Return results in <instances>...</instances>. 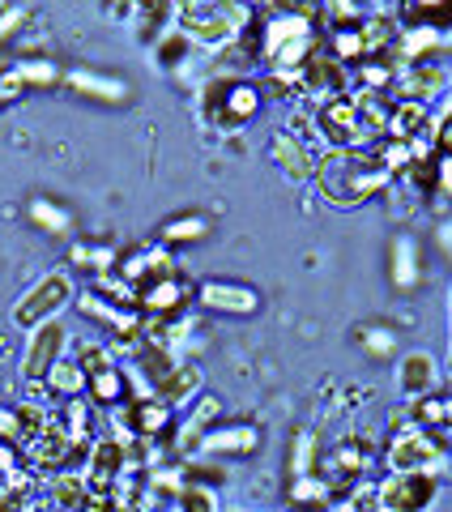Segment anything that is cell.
<instances>
[{
	"mask_svg": "<svg viewBox=\"0 0 452 512\" xmlns=\"http://www.w3.org/2000/svg\"><path fill=\"white\" fill-rule=\"evenodd\" d=\"M47 393H52V402H69V397H86V372L82 363H77L73 355H64L52 376H47Z\"/></svg>",
	"mask_w": 452,
	"mask_h": 512,
	"instance_id": "f546056e",
	"label": "cell"
},
{
	"mask_svg": "<svg viewBox=\"0 0 452 512\" xmlns=\"http://www.w3.org/2000/svg\"><path fill=\"white\" fill-rule=\"evenodd\" d=\"M209 235V218L205 214H180V218H171V222H163V231H158V244L163 248H184V244H197V239H205Z\"/></svg>",
	"mask_w": 452,
	"mask_h": 512,
	"instance_id": "4dcf8cb0",
	"label": "cell"
},
{
	"mask_svg": "<svg viewBox=\"0 0 452 512\" xmlns=\"http://www.w3.org/2000/svg\"><path fill=\"white\" fill-rule=\"evenodd\" d=\"M252 22H256V9L231 5V0H192V5H175V30H184L192 39V47H205V52L231 47Z\"/></svg>",
	"mask_w": 452,
	"mask_h": 512,
	"instance_id": "7a4b0ae2",
	"label": "cell"
},
{
	"mask_svg": "<svg viewBox=\"0 0 452 512\" xmlns=\"http://www.w3.org/2000/svg\"><path fill=\"white\" fill-rule=\"evenodd\" d=\"M389 282L397 295H414L423 286V244L414 235H393L389 244Z\"/></svg>",
	"mask_w": 452,
	"mask_h": 512,
	"instance_id": "d6986e66",
	"label": "cell"
},
{
	"mask_svg": "<svg viewBox=\"0 0 452 512\" xmlns=\"http://www.w3.org/2000/svg\"><path fill=\"white\" fill-rule=\"evenodd\" d=\"M86 483L94 495H107L120 487V478L128 474V457H124V440L120 436H99L90 444V457H86Z\"/></svg>",
	"mask_w": 452,
	"mask_h": 512,
	"instance_id": "7c38bea8",
	"label": "cell"
},
{
	"mask_svg": "<svg viewBox=\"0 0 452 512\" xmlns=\"http://www.w3.org/2000/svg\"><path fill=\"white\" fill-rule=\"evenodd\" d=\"M192 419H201L205 427L222 423V402H218V397H201V402H197V410H192Z\"/></svg>",
	"mask_w": 452,
	"mask_h": 512,
	"instance_id": "ee69618b",
	"label": "cell"
},
{
	"mask_svg": "<svg viewBox=\"0 0 452 512\" xmlns=\"http://www.w3.org/2000/svg\"><path fill=\"white\" fill-rule=\"evenodd\" d=\"M197 303L222 316H252V312H261V291L235 278H209L197 286Z\"/></svg>",
	"mask_w": 452,
	"mask_h": 512,
	"instance_id": "4fadbf2b",
	"label": "cell"
},
{
	"mask_svg": "<svg viewBox=\"0 0 452 512\" xmlns=\"http://www.w3.org/2000/svg\"><path fill=\"white\" fill-rule=\"evenodd\" d=\"M226 512H244V508H226Z\"/></svg>",
	"mask_w": 452,
	"mask_h": 512,
	"instance_id": "c3c4849f",
	"label": "cell"
},
{
	"mask_svg": "<svg viewBox=\"0 0 452 512\" xmlns=\"http://www.w3.org/2000/svg\"><path fill=\"white\" fill-rule=\"evenodd\" d=\"M180 470H184V483H197V487H222L226 478H231V470H226V461L218 457H209V453H197V457H188L180 461Z\"/></svg>",
	"mask_w": 452,
	"mask_h": 512,
	"instance_id": "836d02e7",
	"label": "cell"
},
{
	"mask_svg": "<svg viewBox=\"0 0 452 512\" xmlns=\"http://www.w3.org/2000/svg\"><path fill=\"white\" fill-rule=\"evenodd\" d=\"M384 466L389 474H435L444 478L452 470V453L448 444L440 440V431L431 427H406V431H393L389 440H384Z\"/></svg>",
	"mask_w": 452,
	"mask_h": 512,
	"instance_id": "277c9868",
	"label": "cell"
},
{
	"mask_svg": "<svg viewBox=\"0 0 452 512\" xmlns=\"http://www.w3.org/2000/svg\"><path fill=\"white\" fill-rule=\"evenodd\" d=\"M410 414H414L418 427L444 431V402H440V393H427V397H418V402H410Z\"/></svg>",
	"mask_w": 452,
	"mask_h": 512,
	"instance_id": "f35d334b",
	"label": "cell"
},
{
	"mask_svg": "<svg viewBox=\"0 0 452 512\" xmlns=\"http://www.w3.org/2000/svg\"><path fill=\"white\" fill-rule=\"evenodd\" d=\"M201 363H192V359H180L171 367V372L154 384V397H163V402L171 410H180V406H192V397L201 393Z\"/></svg>",
	"mask_w": 452,
	"mask_h": 512,
	"instance_id": "7402d4cb",
	"label": "cell"
},
{
	"mask_svg": "<svg viewBox=\"0 0 452 512\" xmlns=\"http://www.w3.org/2000/svg\"><path fill=\"white\" fill-rule=\"evenodd\" d=\"M261 86L252 77H209L197 94L201 116L226 137H239L244 128L261 116Z\"/></svg>",
	"mask_w": 452,
	"mask_h": 512,
	"instance_id": "3957f363",
	"label": "cell"
},
{
	"mask_svg": "<svg viewBox=\"0 0 452 512\" xmlns=\"http://www.w3.org/2000/svg\"><path fill=\"white\" fill-rule=\"evenodd\" d=\"M440 402H444V427H452V393H440Z\"/></svg>",
	"mask_w": 452,
	"mask_h": 512,
	"instance_id": "bcb514c9",
	"label": "cell"
},
{
	"mask_svg": "<svg viewBox=\"0 0 452 512\" xmlns=\"http://www.w3.org/2000/svg\"><path fill=\"white\" fill-rule=\"evenodd\" d=\"M111 419V436L120 440H163L167 431L175 427V410L154 393H141V397H128L120 410L107 414Z\"/></svg>",
	"mask_w": 452,
	"mask_h": 512,
	"instance_id": "8992f818",
	"label": "cell"
},
{
	"mask_svg": "<svg viewBox=\"0 0 452 512\" xmlns=\"http://www.w3.org/2000/svg\"><path fill=\"white\" fill-rule=\"evenodd\" d=\"M320 453H325V444L312 427H299L295 436H290V457H286V474L290 478H303V474H320Z\"/></svg>",
	"mask_w": 452,
	"mask_h": 512,
	"instance_id": "4316f807",
	"label": "cell"
},
{
	"mask_svg": "<svg viewBox=\"0 0 452 512\" xmlns=\"http://www.w3.org/2000/svg\"><path fill=\"white\" fill-rule=\"evenodd\" d=\"M431 201L452 205V158H440V167H435V192H431Z\"/></svg>",
	"mask_w": 452,
	"mask_h": 512,
	"instance_id": "b9f144b4",
	"label": "cell"
},
{
	"mask_svg": "<svg viewBox=\"0 0 452 512\" xmlns=\"http://www.w3.org/2000/svg\"><path fill=\"white\" fill-rule=\"evenodd\" d=\"M299 86H303V103H325V99H333V94H346L350 90V69L342 60H333L325 47L303 64L299 69Z\"/></svg>",
	"mask_w": 452,
	"mask_h": 512,
	"instance_id": "8fae6325",
	"label": "cell"
},
{
	"mask_svg": "<svg viewBox=\"0 0 452 512\" xmlns=\"http://www.w3.org/2000/svg\"><path fill=\"white\" fill-rule=\"evenodd\" d=\"M26 22H30L26 5H0V47H5L13 35H22Z\"/></svg>",
	"mask_w": 452,
	"mask_h": 512,
	"instance_id": "ab89813d",
	"label": "cell"
},
{
	"mask_svg": "<svg viewBox=\"0 0 452 512\" xmlns=\"http://www.w3.org/2000/svg\"><path fill=\"white\" fill-rule=\"evenodd\" d=\"M342 508L346 512H380V487H376V478H363V483H354L346 491Z\"/></svg>",
	"mask_w": 452,
	"mask_h": 512,
	"instance_id": "74e56055",
	"label": "cell"
},
{
	"mask_svg": "<svg viewBox=\"0 0 452 512\" xmlns=\"http://www.w3.org/2000/svg\"><path fill=\"white\" fill-rule=\"evenodd\" d=\"M150 47H154V64H158V69H167V73H184V69H188V60L197 56L192 39L184 35V30H175V26H171L158 43H150Z\"/></svg>",
	"mask_w": 452,
	"mask_h": 512,
	"instance_id": "83f0119b",
	"label": "cell"
},
{
	"mask_svg": "<svg viewBox=\"0 0 452 512\" xmlns=\"http://www.w3.org/2000/svg\"><path fill=\"white\" fill-rule=\"evenodd\" d=\"M26 218L35 222L39 231H47V235H56V239H69L73 235V218H69V210L64 205H56V201H47V197H35L26 205Z\"/></svg>",
	"mask_w": 452,
	"mask_h": 512,
	"instance_id": "1f68e13d",
	"label": "cell"
},
{
	"mask_svg": "<svg viewBox=\"0 0 452 512\" xmlns=\"http://www.w3.org/2000/svg\"><path fill=\"white\" fill-rule=\"evenodd\" d=\"M286 500L295 512H312V508H329V504H342L337 491L325 474H303V478H290L286 487Z\"/></svg>",
	"mask_w": 452,
	"mask_h": 512,
	"instance_id": "d4e9b609",
	"label": "cell"
},
{
	"mask_svg": "<svg viewBox=\"0 0 452 512\" xmlns=\"http://www.w3.org/2000/svg\"><path fill=\"white\" fill-rule=\"evenodd\" d=\"M73 303H77V312H82L86 320H99V325H107V329H120V325H124V316H128V308H120V303H111L103 291H94V286H90V291L77 295Z\"/></svg>",
	"mask_w": 452,
	"mask_h": 512,
	"instance_id": "d6a6232c",
	"label": "cell"
},
{
	"mask_svg": "<svg viewBox=\"0 0 452 512\" xmlns=\"http://www.w3.org/2000/svg\"><path fill=\"white\" fill-rule=\"evenodd\" d=\"M397 99H410V103H435L440 94L448 90V64L435 56V60H418V64H406V69L397 73Z\"/></svg>",
	"mask_w": 452,
	"mask_h": 512,
	"instance_id": "9a60e30c",
	"label": "cell"
},
{
	"mask_svg": "<svg viewBox=\"0 0 452 512\" xmlns=\"http://www.w3.org/2000/svg\"><path fill=\"white\" fill-rule=\"evenodd\" d=\"M56 423L69 431V440L73 444H82V448H90L94 440V427H99V419H94V406H90V397H69V402H60V410H56Z\"/></svg>",
	"mask_w": 452,
	"mask_h": 512,
	"instance_id": "484cf974",
	"label": "cell"
},
{
	"mask_svg": "<svg viewBox=\"0 0 452 512\" xmlns=\"http://www.w3.org/2000/svg\"><path fill=\"white\" fill-rule=\"evenodd\" d=\"M354 338H359L363 355H371V359H393L397 346H401V333L393 325H363Z\"/></svg>",
	"mask_w": 452,
	"mask_h": 512,
	"instance_id": "d590c367",
	"label": "cell"
},
{
	"mask_svg": "<svg viewBox=\"0 0 452 512\" xmlns=\"http://www.w3.org/2000/svg\"><path fill=\"white\" fill-rule=\"evenodd\" d=\"M312 512H346L342 504H329V508H312Z\"/></svg>",
	"mask_w": 452,
	"mask_h": 512,
	"instance_id": "7dc6e473",
	"label": "cell"
},
{
	"mask_svg": "<svg viewBox=\"0 0 452 512\" xmlns=\"http://www.w3.org/2000/svg\"><path fill=\"white\" fill-rule=\"evenodd\" d=\"M69 329L60 325V320H47V325L30 329L26 342H22V359H18V376L22 384H47L52 376V367L69 355Z\"/></svg>",
	"mask_w": 452,
	"mask_h": 512,
	"instance_id": "52a82bcc",
	"label": "cell"
},
{
	"mask_svg": "<svg viewBox=\"0 0 452 512\" xmlns=\"http://www.w3.org/2000/svg\"><path fill=\"white\" fill-rule=\"evenodd\" d=\"M435 244H440V248L452 256V218H444V222H440V231H435Z\"/></svg>",
	"mask_w": 452,
	"mask_h": 512,
	"instance_id": "f6af8a7d",
	"label": "cell"
},
{
	"mask_svg": "<svg viewBox=\"0 0 452 512\" xmlns=\"http://www.w3.org/2000/svg\"><path fill=\"white\" fill-rule=\"evenodd\" d=\"M86 397H90L94 410H107V414L120 410L128 397H133V376H128L120 363H107L99 372L86 376Z\"/></svg>",
	"mask_w": 452,
	"mask_h": 512,
	"instance_id": "ffe728a7",
	"label": "cell"
},
{
	"mask_svg": "<svg viewBox=\"0 0 452 512\" xmlns=\"http://www.w3.org/2000/svg\"><path fill=\"white\" fill-rule=\"evenodd\" d=\"M116 256H120V248H111V244H73L69 261H73V269H82V274L99 282V278L116 274Z\"/></svg>",
	"mask_w": 452,
	"mask_h": 512,
	"instance_id": "f1b7e54d",
	"label": "cell"
},
{
	"mask_svg": "<svg viewBox=\"0 0 452 512\" xmlns=\"http://www.w3.org/2000/svg\"><path fill=\"white\" fill-rule=\"evenodd\" d=\"M175 512H222V508H218V491H214V487L184 483L180 495H175Z\"/></svg>",
	"mask_w": 452,
	"mask_h": 512,
	"instance_id": "8d00e7d4",
	"label": "cell"
},
{
	"mask_svg": "<svg viewBox=\"0 0 452 512\" xmlns=\"http://www.w3.org/2000/svg\"><path fill=\"white\" fill-rule=\"evenodd\" d=\"M192 299H197V282H192L184 269L171 278H154L137 286V312L141 316H158V320H180L188 316Z\"/></svg>",
	"mask_w": 452,
	"mask_h": 512,
	"instance_id": "ba28073f",
	"label": "cell"
},
{
	"mask_svg": "<svg viewBox=\"0 0 452 512\" xmlns=\"http://www.w3.org/2000/svg\"><path fill=\"white\" fill-rule=\"evenodd\" d=\"M401 35V22L393 9H367V18L359 26V39H363V60L367 56H384L393 52V43Z\"/></svg>",
	"mask_w": 452,
	"mask_h": 512,
	"instance_id": "603a6c76",
	"label": "cell"
},
{
	"mask_svg": "<svg viewBox=\"0 0 452 512\" xmlns=\"http://www.w3.org/2000/svg\"><path fill=\"white\" fill-rule=\"evenodd\" d=\"M397 389L406 402H418V397H427L440 389V359L431 355V350H410V355H401L397 363Z\"/></svg>",
	"mask_w": 452,
	"mask_h": 512,
	"instance_id": "e0dca14e",
	"label": "cell"
},
{
	"mask_svg": "<svg viewBox=\"0 0 452 512\" xmlns=\"http://www.w3.org/2000/svg\"><path fill=\"white\" fill-rule=\"evenodd\" d=\"M64 86L86 94L90 103H107V107H124L133 99V86L124 77H111V73H99V69H69L64 73Z\"/></svg>",
	"mask_w": 452,
	"mask_h": 512,
	"instance_id": "ac0fdd59",
	"label": "cell"
},
{
	"mask_svg": "<svg viewBox=\"0 0 452 512\" xmlns=\"http://www.w3.org/2000/svg\"><path fill=\"white\" fill-rule=\"evenodd\" d=\"M431 146L440 158H452V107L444 111V116H435V137H431Z\"/></svg>",
	"mask_w": 452,
	"mask_h": 512,
	"instance_id": "60d3db41",
	"label": "cell"
},
{
	"mask_svg": "<svg viewBox=\"0 0 452 512\" xmlns=\"http://www.w3.org/2000/svg\"><path fill=\"white\" fill-rule=\"evenodd\" d=\"M435 137V116L431 107L410 103V99H393L389 111V141H431Z\"/></svg>",
	"mask_w": 452,
	"mask_h": 512,
	"instance_id": "44dd1931",
	"label": "cell"
},
{
	"mask_svg": "<svg viewBox=\"0 0 452 512\" xmlns=\"http://www.w3.org/2000/svg\"><path fill=\"white\" fill-rule=\"evenodd\" d=\"M0 444L22 448V427H18V410L13 406H0Z\"/></svg>",
	"mask_w": 452,
	"mask_h": 512,
	"instance_id": "7bdbcfd3",
	"label": "cell"
},
{
	"mask_svg": "<svg viewBox=\"0 0 452 512\" xmlns=\"http://www.w3.org/2000/svg\"><path fill=\"white\" fill-rule=\"evenodd\" d=\"M269 158L278 163V171L286 175V180H295V184H308L316 180V163H320V154L312 146H303L299 137H290L286 128H278L269 141Z\"/></svg>",
	"mask_w": 452,
	"mask_h": 512,
	"instance_id": "2e32d148",
	"label": "cell"
},
{
	"mask_svg": "<svg viewBox=\"0 0 452 512\" xmlns=\"http://www.w3.org/2000/svg\"><path fill=\"white\" fill-rule=\"evenodd\" d=\"M380 512H431L440 500V478L435 474H389L380 478Z\"/></svg>",
	"mask_w": 452,
	"mask_h": 512,
	"instance_id": "9c48e42d",
	"label": "cell"
},
{
	"mask_svg": "<svg viewBox=\"0 0 452 512\" xmlns=\"http://www.w3.org/2000/svg\"><path fill=\"white\" fill-rule=\"evenodd\" d=\"M77 299L73 291V269H52V274H43L30 291L13 303V325L22 333L47 325V320H60V308H69Z\"/></svg>",
	"mask_w": 452,
	"mask_h": 512,
	"instance_id": "5b68a950",
	"label": "cell"
},
{
	"mask_svg": "<svg viewBox=\"0 0 452 512\" xmlns=\"http://www.w3.org/2000/svg\"><path fill=\"white\" fill-rule=\"evenodd\" d=\"M316 188L329 205H363L371 197H384V192L393 188V175L380 163L376 146L371 150H342V154H320Z\"/></svg>",
	"mask_w": 452,
	"mask_h": 512,
	"instance_id": "6da1fadb",
	"label": "cell"
},
{
	"mask_svg": "<svg viewBox=\"0 0 452 512\" xmlns=\"http://www.w3.org/2000/svg\"><path fill=\"white\" fill-rule=\"evenodd\" d=\"M261 444H265V431L248 423V419H226V423H214L205 431V444H201V453L209 457H218V461H244L252 453H261Z\"/></svg>",
	"mask_w": 452,
	"mask_h": 512,
	"instance_id": "30bf717a",
	"label": "cell"
},
{
	"mask_svg": "<svg viewBox=\"0 0 452 512\" xmlns=\"http://www.w3.org/2000/svg\"><path fill=\"white\" fill-rule=\"evenodd\" d=\"M90 483L82 470H60L56 478H47V500H52L56 512H82L90 504Z\"/></svg>",
	"mask_w": 452,
	"mask_h": 512,
	"instance_id": "cb8c5ba5",
	"label": "cell"
},
{
	"mask_svg": "<svg viewBox=\"0 0 452 512\" xmlns=\"http://www.w3.org/2000/svg\"><path fill=\"white\" fill-rule=\"evenodd\" d=\"M56 82H64V73H60L56 60H47V56H22L18 64H9V69L0 73V107L13 103L22 90H47V86H56Z\"/></svg>",
	"mask_w": 452,
	"mask_h": 512,
	"instance_id": "5bb4252c",
	"label": "cell"
},
{
	"mask_svg": "<svg viewBox=\"0 0 452 512\" xmlns=\"http://www.w3.org/2000/svg\"><path fill=\"white\" fill-rule=\"evenodd\" d=\"M13 410H18V427H22V448H26L30 440H39L43 431L56 423V410L47 406V402H35V397H26V402H18Z\"/></svg>",
	"mask_w": 452,
	"mask_h": 512,
	"instance_id": "e575fe53",
	"label": "cell"
}]
</instances>
